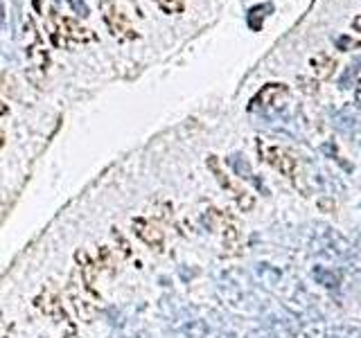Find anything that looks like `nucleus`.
I'll return each instance as SVG.
<instances>
[{
	"label": "nucleus",
	"instance_id": "nucleus-1",
	"mask_svg": "<svg viewBox=\"0 0 361 338\" xmlns=\"http://www.w3.org/2000/svg\"><path fill=\"white\" fill-rule=\"evenodd\" d=\"M255 280L262 284L264 289L274 293L276 298L283 300L280 304L287 307V309L296 316H303L307 311L316 309L314 302H309L312 298H309V293L303 289V284H300L287 269L260 262V264H255Z\"/></svg>",
	"mask_w": 361,
	"mask_h": 338
},
{
	"label": "nucleus",
	"instance_id": "nucleus-2",
	"mask_svg": "<svg viewBox=\"0 0 361 338\" xmlns=\"http://www.w3.org/2000/svg\"><path fill=\"white\" fill-rule=\"evenodd\" d=\"M217 295L230 311L242 316H260L264 304L253 286L242 280V273H224L217 284Z\"/></svg>",
	"mask_w": 361,
	"mask_h": 338
},
{
	"label": "nucleus",
	"instance_id": "nucleus-3",
	"mask_svg": "<svg viewBox=\"0 0 361 338\" xmlns=\"http://www.w3.org/2000/svg\"><path fill=\"white\" fill-rule=\"evenodd\" d=\"M316 232L312 237V251L316 255H325L327 260L344 262L353 255V246L344 237L341 232H337L330 225H316Z\"/></svg>",
	"mask_w": 361,
	"mask_h": 338
},
{
	"label": "nucleus",
	"instance_id": "nucleus-4",
	"mask_svg": "<svg viewBox=\"0 0 361 338\" xmlns=\"http://www.w3.org/2000/svg\"><path fill=\"white\" fill-rule=\"evenodd\" d=\"M52 14V41L57 45H75V43H86V41H93L95 36L88 34V29L82 27L79 23H75L73 18H64L59 16L57 12H50Z\"/></svg>",
	"mask_w": 361,
	"mask_h": 338
},
{
	"label": "nucleus",
	"instance_id": "nucleus-5",
	"mask_svg": "<svg viewBox=\"0 0 361 338\" xmlns=\"http://www.w3.org/2000/svg\"><path fill=\"white\" fill-rule=\"evenodd\" d=\"M287 99H289V90L285 84H269L264 86L260 93L253 97V101H250V111H257V108H262V111H280L285 104H287Z\"/></svg>",
	"mask_w": 361,
	"mask_h": 338
},
{
	"label": "nucleus",
	"instance_id": "nucleus-6",
	"mask_svg": "<svg viewBox=\"0 0 361 338\" xmlns=\"http://www.w3.org/2000/svg\"><path fill=\"white\" fill-rule=\"evenodd\" d=\"M102 9H104V20H106L108 32H111L115 38H120V41H129V38H136V36H138V34L134 32V27L129 25V20H127V16L122 14V9H118L115 3H104Z\"/></svg>",
	"mask_w": 361,
	"mask_h": 338
},
{
	"label": "nucleus",
	"instance_id": "nucleus-7",
	"mask_svg": "<svg viewBox=\"0 0 361 338\" xmlns=\"http://www.w3.org/2000/svg\"><path fill=\"white\" fill-rule=\"evenodd\" d=\"M178 334L183 338H215L217 332L204 318H180Z\"/></svg>",
	"mask_w": 361,
	"mask_h": 338
},
{
	"label": "nucleus",
	"instance_id": "nucleus-8",
	"mask_svg": "<svg viewBox=\"0 0 361 338\" xmlns=\"http://www.w3.org/2000/svg\"><path fill=\"white\" fill-rule=\"evenodd\" d=\"M312 278L316 284L325 286V289H330V291H337L339 284H341V273L334 269H327V266H314Z\"/></svg>",
	"mask_w": 361,
	"mask_h": 338
},
{
	"label": "nucleus",
	"instance_id": "nucleus-9",
	"mask_svg": "<svg viewBox=\"0 0 361 338\" xmlns=\"http://www.w3.org/2000/svg\"><path fill=\"white\" fill-rule=\"evenodd\" d=\"M334 125L346 133V136H357V133L361 131V120L355 115L353 111H348V108H344V111H339L337 115H334Z\"/></svg>",
	"mask_w": 361,
	"mask_h": 338
},
{
	"label": "nucleus",
	"instance_id": "nucleus-10",
	"mask_svg": "<svg viewBox=\"0 0 361 338\" xmlns=\"http://www.w3.org/2000/svg\"><path fill=\"white\" fill-rule=\"evenodd\" d=\"M274 12V5L271 3H262V5H255V7H250L248 9V14H246V23L248 27L253 29V32H260L264 25V18Z\"/></svg>",
	"mask_w": 361,
	"mask_h": 338
},
{
	"label": "nucleus",
	"instance_id": "nucleus-11",
	"mask_svg": "<svg viewBox=\"0 0 361 338\" xmlns=\"http://www.w3.org/2000/svg\"><path fill=\"white\" fill-rule=\"evenodd\" d=\"M327 338H361V323H339L327 332Z\"/></svg>",
	"mask_w": 361,
	"mask_h": 338
},
{
	"label": "nucleus",
	"instance_id": "nucleus-12",
	"mask_svg": "<svg viewBox=\"0 0 361 338\" xmlns=\"http://www.w3.org/2000/svg\"><path fill=\"white\" fill-rule=\"evenodd\" d=\"M163 14H180L185 9V0H154Z\"/></svg>",
	"mask_w": 361,
	"mask_h": 338
},
{
	"label": "nucleus",
	"instance_id": "nucleus-13",
	"mask_svg": "<svg viewBox=\"0 0 361 338\" xmlns=\"http://www.w3.org/2000/svg\"><path fill=\"white\" fill-rule=\"evenodd\" d=\"M113 338H152V336H149V332H145L143 327L129 325V327H122V330H118Z\"/></svg>",
	"mask_w": 361,
	"mask_h": 338
},
{
	"label": "nucleus",
	"instance_id": "nucleus-14",
	"mask_svg": "<svg viewBox=\"0 0 361 338\" xmlns=\"http://www.w3.org/2000/svg\"><path fill=\"white\" fill-rule=\"evenodd\" d=\"M230 165H233V169L239 174V176H242V178H253V174H250V167H248V162L242 158V156H239V153H237V156H230Z\"/></svg>",
	"mask_w": 361,
	"mask_h": 338
},
{
	"label": "nucleus",
	"instance_id": "nucleus-15",
	"mask_svg": "<svg viewBox=\"0 0 361 338\" xmlns=\"http://www.w3.org/2000/svg\"><path fill=\"white\" fill-rule=\"evenodd\" d=\"M66 3L73 7V12L77 14V16H88V5L84 3V0H66Z\"/></svg>",
	"mask_w": 361,
	"mask_h": 338
},
{
	"label": "nucleus",
	"instance_id": "nucleus-16",
	"mask_svg": "<svg viewBox=\"0 0 361 338\" xmlns=\"http://www.w3.org/2000/svg\"><path fill=\"white\" fill-rule=\"evenodd\" d=\"M246 338H276V336L271 334L269 330H255V332H250Z\"/></svg>",
	"mask_w": 361,
	"mask_h": 338
},
{
	"label": "nucleus",
	"instance_id": "nucleus-17",
	"mask_svg": "<svg viewBox=\"0 0 361 338\" xmlns=\"http://www.w3.org/2000/svg\"><path fill=\"white\" fill-rule=\"evenodd\" d=\"M337 45H339V48H346V45H353V48H357L359 43H355V41H350L348 36H339V38H337Z\"/></svg>",
	"mask_w": 361,
	"mask_h": 338
},
{
	"label": "nucleus",
	"instance_id": "nucleus-18",
	"mask_svg": "<svg viewBox=\"0 0 361 338\" xmlns=\"http://www.w3.org/2000/svg\"><path fill=\"white\" fill-rule=\"evenodd\" d=\"M215 338H239V336L235 332H230V330H222V332H217Z\"/></svg>",
	"mask_w": 361,
	"mask_h": 338
},
{
	"label": "nucleus",
	"instance_id": "nucleus-19",
	"mask_svg": "<svg viewBox=\"0 0 361 338\" xmlns=\"http://www.w3.org/2000/svg\"><path fill=\"white\" fill-rule=\"evenodd\" d=\"M355 104L361 108V79L357 81V90H355Z\"/></svg>",
	"mask_w": 361,
	"mask_h": 338
},
{
	"label": "nucleus",
	"instance_id": "nucleus-20",
	"mask_svg": "<svg viewBox=\"0 0 361 338\" xmlns=\"http://www.w3.org/2000/svg\"><path fill=\"white\" fill-rule=\"evenodd\" d=\"M5 5H3V0H0V29H3L5 27Z\"/></svg>",
	"mask_w": 361,
	"mask_h": 338
},
{
	"label": "nucleus",
	"instance_id": "nucleus-21",
	"mask_svg": "<svg viewBox=\"0 0 361 338\" xmlns=\"http://www.w3.org/2000/svg\"><path fill=\"white\" fill-rule=\"evenodd\" d=\"M353 25H355V29H359V32H361V16H357V18L353 20Z\"/></svg>",
	"mask_w": 361,
	"mask_h": 338
},
{
	"label": "nucleus",
	"instance_id": "nucleus-22",
	"mask_svg": "<svg viewBox=\"0 0 361 338\" xmlns=\"http://www.w3.org/2000/svg\"><path fill=\"white\" fill-rule=\"evenodd\" d=\"M0 147H3V133H0Z\"/></svg>",
	"mask_w": 361,
	"mask_h": 338
}]
</instances>
